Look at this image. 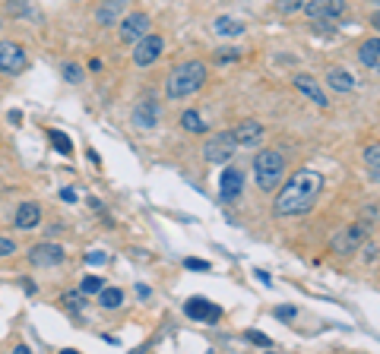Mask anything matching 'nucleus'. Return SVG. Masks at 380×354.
I'll list each match as a JSON object with an SVG mask.
<instances>
[{
  "label": "nucleus",
  "instance_id": "nucleus-1",
  "mask_svg": "<svg viewBox=\"0 0 380 354\" xmlns=\"http://www.w3.org/2000/svg\"><path fill=\"white\" fill-rule=\"evenodd\" d=\"M324 190V174L314 168H298L295 174L279 187L276 199H273V209H276L279 218H291V215H304L317 206V197Z\"/></svg>",
  "mask_w": 380,
  "mask_h": 354
},
{
  "label": "nucleus",
  "instance_id": "nucleus-2",
  "mask_svg": "<svg viewBox=\"0 0 380 354\" xmlns=\"http://www.w3.org/2000/svg\"><path fill=\"white\" fill-rule=\"evenodd\" d=\"M206 82V63L203 61H184L168 73L165 82V98H190L194 92H200Z\"/></svg>",
  "mask_w": 380,
  "mask_h": 354
},
{
  "label": "nucleus",
  "instance_id": "nucleus-3",
  "mask_svg": "<svg viewBox=\"0 0 380 354\" xmlns=\"http://www.w3.org/2000/svg\"><path fill=\"white\" fill-rule=\"evenodd\" d=\"M254 177H257V187L260 190H276L279 184H282V177H285V155L276 149H263L257 152L254 158Z\"/></svg>",
  "mask_w": 380,
  "mask_h": 354
},
{
  "label": "nucleus",
  "instance_id": "nucleus-4",
  "mask_svg": "<svg viewBox=\"0 0 380 354\" xmlns=\"http://www.w3.org/2000/svg\"><path fill=\"white\" fill-rule=\"evenodd\" d=\"M238 149H241V146H238L235 133H215V137H209L206 146H203V158H206L209 164H225Z\"/></svg>",
  "mask_w": 380,
  "mask_h": 354
},
{
  "label": "nucleus",
  "instance_id": "nucleus-5",
  "mask_svg": "<svg viewBox=\"0 0 380 354\" xmlns=\"http://www.w3.org/2000/svg\"><path fill=\"white\" fill-rule=\"evenodd\" d=\"M162 48H165V38L146 32L143 38L133 45V63H137V67H149V63H155L162 57Z\"/></svg>",
  "mask_w": 380,
  "mask_h": 354
},
{
  "label": "nucleus",
  "instance_id": "nucleus-6",
  "mask_svg": "<svg viewBox=\"0 0 380 354\" xmlns=\"http://www.w3.org/2000/svg\"><path fill=\"white\" fill-rule=\"evenodd\" d=\"M29 67V54L16 41H0V73H22Z\"/></svg>",
  "mask_w": 380,
  "mask_h": 354
},
{
  "label": "nucleus",
  "instance_id": "nucleus-7",
  "mask_svg": "<svg viewBox=\"0 0 380 354\" xmlns=\"http://www.w3.org/2000/svg\"><path fill=\"white\" fill-rule=\"evenodd\" d=\"M365 234H367L365 225L342 228V231L333 238V253H339V256H349L352 250H361V247H365Z\"/></svg>",
  "mask_w": 380,
  "mask_h": 354
},
{
  "label": "nucleus",
  "instance_id": "nucleus-8",
  "mask_svg": "<svg viewBox=\"0 0 380 354\" xmlns=\"http://www.w3.org/2000/svg\"><path fill=\"white\" fill-rule=\"evenodd\" d=\"M63 259H67V250H63L61 244H35L32 250H29V263L38 266V269H51V266H61Z\"/></svg>",
  "mask_w": 380,
  "mask_h": 354
},
{
  "label": "nucleus",
  "instance_id": "nucleus-9",
  "mask_svg": "<svg viewBox=\"0 0 380 354\" xmlns=\"http://www.w3.org/2000/svg\"><path fill=\"white\" fill-rule=\"evenodd\" d=\"M244 193V171L241 168H225L219 177V199L222 203H238Z\"/></svg>",
  "mask_w": 380,
  "mask_h": 354
},
{
  "label": "nucleus",
  "instance_id": "nucleus-10",
  "mask_svg": "<svg viewBox=\"0 0 380 354\" xmlns=\"http://www.w3.org/2000/svg\"><path fill=\"white\" fill-rule=\"evenodd\" d=\"M301 10L311 20H339L346 13V0H304Z\"/></svg>",
  "mask_w": 380,
  "mask_h": 354
},
{
  "label": "nucleus",
  "instance_id": "nucleus-11",
  "mask_svg": "<svg viewBox=\"0 0 380 354\" xmlns=\"http://www.w3.org/2000/svg\"><path fill=\"white\" fill-rule=\"evenodd\" d=\"M149 26L152 22L146 13H130L127 20H121V41H124V45H137V41L149 32Z\"/></svg>",
  "mask_w": 380,
  "mask_h": 354
},
{
  "label": "nucleus",
  "instance_id": "nucleus-12",
  "mask_svg": "<svg viewBox=\"0 0 380 354\" xmlns=\"http://www.w3.org/2000/svg\"><path fill=\"white\" fill-rule=\"evenodd\" d=\"M291 86H295L298 92H301V95L307 98V102H314V105H317V108H326V105H330V98L324 95V88L317 86V79H314L311 73H295V79H291Z\"/></svg>",
  "mask_w": 380,
  "mask_h": 354
},
{
  "label": "nucleus",
  "instance_id": "nucleus-13",
  "mask_svg": "<svg viewBox=\"0 0 380 354\" xmlns=\"http://www.w3.org/2000/svg\"><path fill=\"white\" fill-rule=\"evenodd\" d=\"M184 314L190 316V320H197V323H215L222 316V310L206 298H190L184 304Z\"/></svg>",
  "mask_w": 380,
  "mask_h": 354
},
{
  "label": "nucleus",
  "instance_id": "nucleus-14",
  "mask_svg": "<svg viewBox=\"0 0 380 354\" xmlns=\"http://www.w3.org/2000/svg\"><path fill=\"white\" fill-rule=\"evenodd\" d=\"M127 3H130V0H105L102 7L96 10V22L98 26H114V22L124 16Z\"/></svg>",
  "mask_w": 380,
  "mask_h": 354
},
{
  "label": "nucleus",
  "instance_id": "nucleus-15",
  "mask_svg": "<svg viewBox=\"0 0 380 354\" xmlns=\"http://www.w3.org/2000/svg\"><path fill=\"white\" fill-rule=\"evenodd\" d=\"M42 225V209H38V203H22L20 209H16V228H22V231H32V228Z\"/></svg>",
  "mask_w": 380,
  "mask_h": 354
},
{
  "label": "nucleus",
  "instance_id": "nucleus-16",
  "mask_svg": "<svg viewBox=\"0 0 380 354\" xmlns=\"http://www.w3.org/2000/svg\"><path fill=\"white\" fill-rule=\"evenodd\" d=\"M235 139H238V146H257L263 139V123L260 121H241L235 127Z\"/></svg>",
  "mask_w": 380,
  "mask_h": 354
},
{
  "label": "nucleus",
  "instance_id": "nucleus-17",
  "mask_svg": "<svg viewBox=\"0 0 380 354\" xmlns=\"http://www.w3.org/2000/svg\"><path fill=\"white\" fill-rule=\"evenodd\" d=\"M326 82H330V88L333 92H339V95L355 88V79H352V73H349L346 67H330L326 70Z\"/></svg>",
  "mask_w": 380,
  "mask_h": 354
},
{
  "label": "nucleus",
  "instance_id": "nucleus-18",
  "mask_svg": "<svg viewBox=\"0 0 380 354\" xmlns=\"http://www.w3.org/2000/svg\"><path fill=\"white\" fill-rule=\"evenodd\" d=\"M133 123L137 127H143V130H152L155 123H159V102H143L137 111H133Z\"/></svg>",
  "mask_w": 380,
  "mask_h": 354
},
{
  "label": "nucleus",
  "instance_id": "nucleus-19",
  "mask_svg": "<svg viewBox=\"0 0 380 354\" xmlns=\"http://www.w3.org/2000/svg\"><path fill=\"white\" fill-rule=\"evenodd\" d=\"M213 32L222 35V38H238V35H244V22L235 20V16H215Z\"/></svg>",
  "mask_w": 380,
  "mask_h": 354
},
{
  "label": "nucleus",
  "instance_id": "nucleus-20",
  "mask_svg": "<svg viewBox=\"0 0 380 354\" xmlns=\"http://www.w3.org/2000/svg\"><path fill=\"white\" fill-rule=\"evenodd\" d=\"M358 61L365 63L367 70H377L380 67V41L377 38H367L365 45L358 48Z\"/></svg>",
  "mask_w": 380,
  "mask_h": 354
},
{
  "label": "nucleus",
  "instance_id": "nucleus-21",
  "mask_svg": "<svg viewBox=\"0 0 380 354\" xmlns=\"http://www.w3.org/2000/svg\"><path fill=\"white\" fill-rule=\"evenodd\" d=\"M98 304H102L105 310H118V307L124 304V291H121V288H102V291H98Z\"/></svg>",
  "mask_w": 380,
  "mask_h": 354
},
{
  "label": "nucleus",
  "instance_id": "nucleus-22",
  "mask_svg": "<svg viewBox=\"0 0 380 354\" xmlns=\"http://www.w3.org/2000/svg\"><path fill=\"white\" fill-rule=\"evenodd\" d=\"M48 139H51V146H54V152H61V155H73V139H70L67 133H61V130H48Z\"/></svg>",
  "mask_w": 380,
  "mask_h": 354
},
{
  "label": "nucleus",
  "instance_id": "nucleus-23",
  "mask_svg": "<svg viewBox=\"0 0 380 354\" xmlns=\"http://www.w3.org/2000/svg\"><path fill=\"white\" fill-rule=\"evenodd\" d=\"M181 127H184L187 133H206V130H209L197 111H184V114H181Z\"/></svg>",
  "mask_w": 380,
  "mask_h": 354
},
{
  "label": "nucleus",
  "instance_id": "nucleus-24",
  "mask_svg": "<svg viewBox=\"0 0 380 354\" xmlns=\"http://www.w3.org/2000/svg\"><path fill=\"white\" fill-rule=\"evenodd\" d=\"M86 294L83 291H67V294H63V307H67V310H70V314H73V316H79V314H83V307H86Z\"/></svg>",
  "mask_w": 380,
  "mask_h": 354
},
{
  "label": "nucleus",
  "instance_id": "nucleus-25",
  "mask_svg": "<svg viewBox=\"0 0 380 354\" xmlns=\"http://www.w3.org/2000/svg\"><path fill=\"white\" fill-rule=\"evenodd\" d=\"M365 162H367V171H371V180L377 184L380 180V149L377 146H367L365 149Z\"/></svg>",
  "mask_w": 380,
  "mask_h": 354
},
{
  "label": "nucleus",
  "instance_id": "nucleus-26",
  "mask_svg": "<svg viewBox=\"0 0 380 354\" xmlns=\"http://www.w3.org/2000/svg\"><path fill=\"white\" fill-rule=\"evenodd\" d=\"M63 79L79 86V82H83V67H79V63H63Z\"/></svg>",
  "mask_w": 380,
  "mask_h": 354
},
{
  "label": "nucleus",
  "instance_id": "nucleus-27",
  "mask_svg": "<svg viewBox=\"0 0 380 354\" xmlns=\"http://www.w3.org/2000/svg\"><path fill=\"white\" fill-rule=\"evenodd\" d=\"M79 291H83L86 298H89V294H98L102 291V279H98V275H86L83 285H79Z\"/></svg>",
  "mask_w": 380,
  "mask_h": 354
},
{
  "label": "nucleus",
  "instance_id": "nucleus-28",
  "mask_svg": "<svg viewBox=\"0 0 380 354\" xmlns=\"http://www.w3.org/2000/svg\"><path fill=\"white\" fill-rule=\"evenodd\" d=\"M304 7V0H276V10L282 16H291V13H298V10Z\"/></svg>",
  "mask_w": 380,
  "mask_h": 354
},
{
  "label": "nucleus",
  "instance_id": "nucleus-29",
  "mask_svg": "<svg viewBox=\"0 0 380 354\" xmlns=\"http://www.w3.org/2000/svg\"><path fill=\"white\" fill-rule=\"evenodd\" d=\"M244 339H248V341H254V345H260V348H270V345H273V339H270V335L254 332V329H250V332L244 335Z\"/></svg>",
  "mask_w": 380,
  "mask_h": 354
},
{
  "label": "nucleus",
  "instance_id": "nucleus-30",
  "mask_svg": "<svg viewBox=\"0 0 380 354\" xmlns=\"http://www.w3.org/2000/svg\"><path fill=\"white\" fill-rule=\"evenodd\" d=\"M7 13H13V16L29 13V3H26V0H10V3H7Z\"/></svg>",
  "mask_w": 380,
  "mask_h": 354
},
{
  "label": "nucleus",
  "instance_id": "nucleus-31",
  "mask_svg": "<svg viewBox=\"0 0 380 354\" xmlns=\"http://www.w3.org/2000/svg\"><path fill=\"white\" fill-rule=\"evenodd\" d=\"M184 266H187V269H194V272H209V263H206V259H190V256H187Z\"/></svg>",
  "mask_w": 380,
  "mask_h": 354
},
{
  "label": "nucleus",
  "instance_id": "nucleus-32",
  "mask_svg": "<svg viewBox=\"0 0 380 354\" xmlns=\"http://www.w3.org/2000/svg\"><path fill=\"white\" fill-rule=\"evenodd\" d=\"M108 263V253L96 250V253H86V266H105Z\"/></svg>",
  "mask_w": 380,
  "mask_h": 354
},
{
  "label": "nucleus",
  "instance_id": "nucleus-33",
  "mask_svg": "<svg viewBox=\"0 0 380 354\" xmlns=\"http://www.w3.org/2000/svg\"><path fill=\"white\" fill-rule=\"evenodd\" d=\"M13 250H16V240H13V238H3V234H0V259L10 256Z\"/></svg>",
  "mask_w": 380,
  "mask_h": 354
},
{
  "label": "nucleus",
  "instance_id": "nucleus-34",
  "mask_svg": "<svg viewBox=\"0 0 380 354\" xmlns=\"http://www.w3.org/2000/svg\"><path fill=\"white\" fill-rule=\"evenodd\" d=\"M276 316H279V320H285V323H291L298 316V310H295V307H276Z\"/></svg>",
  "mask_w": 380,
  "mask_h": 354
},
{
  "label": "nucleus",
  "instance_id": "nucleus-35",
  "mask_svg": "<svg viewBox=\"0 0 380 354\" xmlns=\"http://www.w3.org/2000/svg\"><path fill=\"white\" fill-rule=\"evenodd\" d=\"M61 199H63V203H76V190H73V187H67V190H61Z\"/></svg>",
  "mask_w": 380,
  "mask_h": 354
},
{
  "label": "nucleus",
  "instance_id": "nucleus-36",
  "mask_svg": "<svg viewBox=\"0 0 380 354\" xmlns=\"http://www.w3.org/2000/svg\"><path fill=\"white\" fill-rule=\"evenodd\" d=\"M374 259H377V247L367 244V250H365V263H374Z\"/></svg>",
  "mask_w": 380,
  "mask_h": 354
},
{
  "label": "nucleus",
  "instance_id": "nucleus-37",
  "mask_svg": "<svg viewBox=\"0 0 380 354\" xmlns=\"http://www.w3.org/2000/svg\"><path fill=\"white\" fill-rule=\"evenodd\" d=\"M235 57H241V51H225V54H222L219 61H235Z\"/></svg>",
  "mask_w": 380,
  "mask_h": 354
},
{
  "label": "nucleus",
  "instance_id": "nucleus-38",
  "mask_svg": "<svg viewBox=\"0 0 380 354\" xmlns=\"http://www.w3.org/2000/svg\"><path fill=\"white\" fill-rule=\"evenodd\" d=\"M149 288H146V285H137V298H149Z\"/></svg>",
  "mask_w": 380,
  "mask_h": 354
},
{
  "label": "nucleus",
  "instance_id": "nucleus-39",
  "mask_svg": "<svg viewBox=\"0 0 380 354\" xmlns=\"http://www.w3.org/2000/svg\"><path fill=\"white\" fill-rule=\"evenodd\" d=\"M257 279H260V282H263V285H270V282H273V279H270V275L263 272V269H257Z\"/></svg>",
  "mask_w": 380,
  "mask_h": 354
},
{
  "label": "nucleus",
  "instance_id": "nucleus-40",
  "mask_svg": "<svg viewBox=\"0 0 380 354\" xmlns=\"http://www.w3.org/2000/svg\"><path fill=\"white\" fill-rule=\"evenodd\" d=\"M371 3H377V0H371Z\"/></svg>",
  "mask_w": 380,
  "mask_h": 354
}]
</instances>
